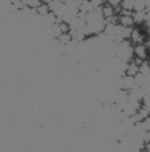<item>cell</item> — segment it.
I'll list each match as a JSON object with an SVG mask.
<instances>
[{
    "instance_id": "obj_1",
    "label": "cell",
    "mask_w": 150,
    "mask_h": 152,
    "mask_svg": "<svg viewBox=\"0 0 150 152\" xmlns=\"http://www.w3.org/2000/svg\"><path fill=\"white\" fill-rule=\"evenodd\" d=\"M133 56L142 58L144 60L148 59V49L144 44H138L133 46Z\"/></svg>"
},
{
    "instance_id": "obj_2",
    "label": "cell",
    "mask_w": 150,
    "mask_h": 152,
    "mask_svg": "<svg viewBox=\"0 0 150 152\" xmlns=\"http://www.w3.org/2000/svg\"><path fill=\"white\" fill-rule=\"evenodd\" d=\"M118 23L123 27H133L135 26L132 15H119Z\"/></svg>"
},
{
    "instance_id": "obj_3",
    "label": "cell",
    "mask_w": 150,
    "mask_h": 152,
    "mask_svg": "<svg viewBox=\"0 0 150 152\" xmlns=\"http://www.w3.org/2000/svg\"><path fill=\"white\" fill-rule=\"evenodd\" d=\"M135 84L134 77L125 75L123 77L121 89L129 91Z\"/></svg>"
},
{
    "instance_id": "obj_4",
    "label": "cell",
    "mask_w": 150,
    "mask_h": 152,
    "mask_svg": "<svg viewBox=\"0 0 150 152\" xmlns=\"http://www.w3.org/2000/svg\"><path fill=\"white\" fill-rule=\"evenodd\" d=\"M146 12V10L141 11H133V18L134 20L135 26H140L145 22V16Z\"/></svg>"
},
{
    "instance_id": "obj_5",
    "label": "cell",
    "mask_w": 150,
    "mask_h": 152,
    "mask_svg": "<svg viewBox=\"0 0 150 152\" xmlns=\"http://www.w3.org/2000/svg\"><path fill=\"white\" fill-rule=\"evenodd\" d=\"M139 72V66L132 60L128 64V66L125 71V75L134 77Z\"/></svg>"
},
{
    "instance_id": "obj_6",
    "label": "cell",
    "mask_w": 150,
    "mask_h": 152,
    "mask_svg": "<svg viewBox=\"0 0 150 152\" xmlns=\"http://www.w3.org/2000/svg\"><path fill=\"white\" fill-rule=\"evenodd\" d=\"M102 13L104 18H107L113 17L114 15V7L105 2L102 6Z\"/></svg>"
},
{
    "instance_id": "obj_7",
    "label": "cell",
    "mask_w": 150,
    "mask_h": 152,
    "mask_svg": "<svg viewBox=\"0 0 150 152\" xmlns=\"http://www.w3.org/2000/svg\"><path fill=\"white\" fill-rule=\"evenodd\" d=\"M35 9L37 14L43 17L49 14L51 11L48 4H41L40 5L37 7Z\"/></svg>"
},
{
    "instance_id": "obj_8",
    "label": "cell",
    "mask_w": 150,
    "mask_h": 152,
    "mask_svg": "<svg viewBox=\"0 0 150 152\" xmlns=\"http://www.w3.org/2000/svg\"><path fill=\"white\" fill-rule=\"evenodd\" d=\"M57 24H58V27H59V29L61 33H69V31L71 29V26L68 23L62 20L61 22L57 23Z\"/></svg>"
},
{
    "instance_id": "obj_9",
    "label": "cell",
    "mask_w": 150,
    "mask_h": 152,
    "mask_svg": "<svg viewBox=\"0 0 150 152\" xmlns=\"http://www.w3.org/2000/svg\"><path fill=\"white\" fill-rule=\"evenodd\" d=\"M146 6L143 0H136L135 2L133 11H141L146 10Z\"/></svg>"
},
{
    "instance_id": "obj_10",
    "label": "cell",
    "mask_w": 150,
    "mask_h": 152,
    "mask_svg": "<svg viewBox=\"0 0 150 152\" xmlns=\"http://www.w3.org/2000/svg\"><path fill=\"white\" fill-rule=\"evenodd\" d=\"M58 40H59L60 42L62 43H69L71 40L72 37L71 35L68 33H61L58 37H57Z\"/></svg>"
},
{
    "instance_id": "obj_11",
    "label": "cell",
    "mask_w": 150,
    "mask_h": 152,
    "mask_svg": "<svg viewBox=\"0 0 150 152\" xmlns=\"http://www.w3.org/2000/svg\"><path fill=\"white\" fill-rule=\"evenodd\" d=\"M142 124L143 126V129L145 131H150V115L146 118L143 121Z\"/></svg>"
},
{
    "instance_id": "obj_12",
    "label": "cell",
    "mask_w": 150,
    "mask_h": 152,
    "mask_svg": "<svg viewBox=\"0 0 150 152\" xmlns=\"http://www.w3.org/2000/svg\"><path fill=\"white\" fill-rule=\"evenodd\" d=\"M122 0H105V2L108 4L115 7L119 5H121Z\"/></svg>"
},
{
    "instance_id": "obj_13",
    "label": "cell",
    "mask_w": 150,
    "mask_h": 152,
    "mask_svg": "<svg viewBox=\"0 0 150 152\" xmlns=\"http://www.w3.org/2000/svg\"><path fill=\"white\" fill-rule=\"evenodd\" d=\"M142 150H144L145 151H147V152H150V141L144 143L143 147L142 148L141 151Z\"/></svg>"
},
{
    "instance_id": "obj_14",
    "label": "cell",
    "mask_w": 150,
    "mask_h": 152,
    "mask_svg": "<svg viewBox=\"0 0 150 152\" xmlns=\"http://www.w3.org/2000/svg\"><path fill=\"white\" fill-rule=\"evenodd\" d=\"M143 1L145 4L146 7L150 6V0H143Z\"/></svg>"
}]
</instances>
